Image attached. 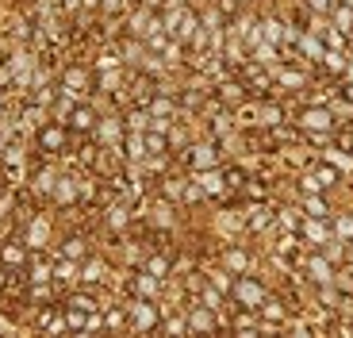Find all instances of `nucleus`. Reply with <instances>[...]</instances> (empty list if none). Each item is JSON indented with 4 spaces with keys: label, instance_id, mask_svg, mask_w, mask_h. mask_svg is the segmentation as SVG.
<instances>
[{
    "label": "nucleus",
    "instance_id": "39448f33",
    "mask_svg": "<svg viewBox=\"0 0 353 338\" xmlns=\"http://www.w3.org/2000/svg\"><path fill=\"white\" fill-rule=\"evenodd\" d=\"M123 135H127V123L123 116H115V112H104V116L97 119V127H92V139H97L100 146H123Z\"/></svg>",
    "mask_w": 353,
    "mask_h": 338
},
{
    "label": "nucleus",
    "instance_id": "2eb2a0df",
    "mask_svg": "<svg viewBox=\"0 0 353 338\" xmlns=\"http://www.w3.org/2000/svg\"><path fill=\"white\" fill-rule=\"evenodd\" d=\"M27 258H31V246H27L23 239H4V242H0V266L23 269Z\"/></svg>",
    "mask_w": 353,
    "mask_h": 338
},
{
    "label": "nucleus",
    "instance_id": "09e8293b",
    "mask_svg": "<svg viewBox=\"0 0 353 338\" xmlns=\"http://www.w3.org/2000/svg\"><path fill=\"white\" fill-rule=\"evenodd\" d=\"M334 239H342V242H353V215H334Z\"/></svg>",
    "mask_w": 353,
    "mask_h": 338
},
{
    "label": "nucleus",
    "instance_id": "ddd939ff",
    "mask_svg": "<svg viewBox=\"0 0 353 338\" xmlns=\"http://www.w3.org/2000/svg\"><path fill=\"white\" fill-rule=\"evenodd\" d=\"M97 119H100V112L88 100H81L77 108L70 112V119H65V127H70L73 135H92V127H97Z\"/></svg>",
    "mask_w": 353,
    "mask_h": 338
},
{
    "label": "nucleus",
    "instance_id": "ea45409f",
    "mask_svg": "<svg viewBox=\"0 0 353 338\" xmlns=\"http://www.w3.org/2000/svg\"><path fill=\"white\" fill-rule=\"evenodd\" d=\"M250 58H254V62H261V66H273V62H281V46H273V43H257L254 50H250Z\"/></svg>",
    "mask_w": 353,
    "mask_h": 338
},
{
    "label": "nucleus",
    "instance_id": "7c9ffc66",
    "mask_svg": "<svg viewBox=\"0 0 353 338\" xmlns=\"http://www.w3.org/2000/svg\"><path fill=\"white\" fill-rule=\"evenodd\" d=\"M323 161H327V166H334L338 173H353V154H345L342 146H330V143H327V150H323Z\"/></svg>",
    "mask_w": 353,
    "mask_h": 338
},
{
    "label": "nucleus",
    "instance_id": "a878e982",
    "mask_svg": "<svg viewBox=\"0 0 353 338\" xmlns=\"http://www.w3.org/2000/svg\"><path fill=\"white\" fill-rule=\"evenodd\" d=\"M54 204H77V177H58L54 181V192H50Z\"/></svg>",
    "mask_w": 353,
    "mask_h": 338
},
{
    "label": "nucleus",
    "instance_id": "13d9d810",
    "mask_svg": "<svg viewBox=\"0 0 353 338\" xmlns=\"http://www.w3.org/2000/svg\"><path fill=\"white\" fill-rule=\"evenodd\" d=\"M342 77H345V81H353V58L345 62V73H342Z\"/></svg>",
    "mask_w": 353,
    "mask_h": 338
},
{
    "label": "nucleus",
    "instance_id": "c85d7f7f",
    "mask_svg": "<svg viewBox=\"0 0 353 338\" xmlns=\"http://www.w3.org/2000/svg\"><path fill=\"white\" fill-rule=\"evenodd\" d=\"M123 66V54H119V46H104V50L92 58V73H104V70H119Z\"/></svg>",
    "mask_w": 353,
    "mask_h": 338
},
{
    "label": "nucleus",
    "instance_id": "f257e3e1",
    "mask_svg": "<svg viewBox=\"0 0 353 338\" xmlns=\"http://www.w3.org/2000/svg\"><path fill=\"white\" fill-rule=\"evenodd\" d=\"M35 143H39V150H43V158H58L62 150H70L73 146V131L65 123H43L35 131Z\"/></svg>",
    "mask_w": 353,
    "mask_h": 338
},
{
    "label": "nucleus",
    "instance_id": "7ed1b4c3",
    "mask_svg": "<svg viewBox=\"0 0 353 338\" xmlns=\"http://www.w3.org/2000/svg\"><path fill=\"white\" fill-rule=\"evenodd\" d=\"M239 81L246 85V92L250 97H269V89H276L273 85V73H269V66H261V62H254V58H246V62L239 66Z\"/></svg>",
    "mask_w": 353,
    "mask_h": 338
},
{
    "label": "nucleus",
    "instance_id": "aec40b11",
    "mask_svg": "<svg viewBox=\"0 0 353 338\" xmlns=\"http://www.w3.org/2000/svg\"><path fill=\"white\" fill-rule=\"evenodd\" d=\"M131 219H134V212H131V204L127 200H112L108 204V212H104V223H108V231H127L131 227Z\"/></svg>",
    "mask_w": 353,
    "mask_h": 338
},
{
    "label": "nucleus",
    "instance_id": "58836bf2",
    "mask_svg": "<svg viewBox=\"0 0 353 338\" xmlns=\"http://www.w3.org/2000/svg\"><path fill=\"white\" fill-rule=\"evenodd\" d=\"M134 0H100V16L104 19H127Z\"/></svg>",
    "mask_w": 353,
    "mask_h": 338
},
{
    "label": "nucleus",
    "instance_id": "bf43d9fd",
    "mask_svg": "<svg viewBox=\"0 0 353 338\" xmlns=\"http://www.w3.org/2000/svg\"><path fill=\"white\" fill-rule=\"evenodd\" d=\"M342 146H350V150H353V135H342Z\"/></svg>",
    "mask_w": 353,
    "mask_h": 338
},
{
    "label": "nucleus",
    "instance_id": "f704fd0d",
    "mask_svg": "<svg viewBox=\"0 0 353 338\" xmlns=\"http://www.w3.org/2000/svg\"><path fill=\"white\" fill-rule=\"evenodd\" d=\"M58 254L62 258H73V261H85V254H88V239H81V235H70V239L58 246Z\"/></svg>",
    "mask_w": 353,
    "mask_h": 338
},
{
    "label": "nucleus",
    "instance_id": "e433bc0d",
    "mask_svg": "<svg viewBox=\"0 0 353 338\" xmlns=\"http://www.w3.org/2000/svg\"><path fill=\"white\" fill-rule=\"evenodd\" d=\"M158 330H165V335H188V312H169V315H161V323H158Z\"/></svg>",
    "mask_w": 353,
    "mask_h": 338
},
{
    "label": "nucleus",
    "instance_id": "f3484780",
    "mask_svg": "<svg viewBox=\"0 0 353 338\" xmlns=\"http://www.w3.org/2000/svg\"><path fill=\"white\" fill-rule=\"evenodd\" d=\"M196 185L203 188L208 196H219V200H227V177H223V169L215 166V169H196Z\"/></svg>",
    "mask_w": 353,
    "mask_h": 338
},
{
    "label": "nucleus",
    "instance_id": "f8f14e48",
    "mask_svg": "<svg viewBox=\"0 0 353 338\" xmlns=\"http://www.w3.org/2000/svg\"><path fill=\"white\" fill-rule=\"evenodd\" d=\"M19 239H23L31 250H46V242H50V219L35 212L31 219L23 223V235H19Z\"/></svg>",
    "mask_w": 353,
    "mask_h": 338
},
{
    "label": "nucleus",
    "instance_id": "2f4dec72",
    "mask_svg": "<svg viewBox=\"0 0 353 338\" xmlns=\"http://www.w3.org/2000/svg\"><path fill=\"white\" fill-rule=\"evenodd\" d=\"M323 43H327V50H342V54H350L353 35H345V31H338L334 23H327V31H323Z\"/></svg>",
    "mask_w": 353,
    "mask_h": 338
},
{
    "label": "nucleus",
    "instance_id": "423d86ee",
    "mask_svg": "<svg viewBox=\"0 0 353 338\" xmlns=\"http://www.w3.org/2000/svg\"><path fill=\"white\" fill-rule=\"evenodd\" d=\"M181 161L192 169H215L219 166V143L215 139H208V143H188V150H181Z\"/></svg>",
    "mask_w": 353,
    "mask_h": 338
},
{
    "label": "nucleus",
    "instance_id": "f03ea898",
    "mask_svg": "<svg viewBox=\"0 0 353 338\" xmlns=\"http://www.w3.org/2000/svg\"><path fill=\"white\" fill-rule=\"evenodd\" d=\"M292 123L300 127L303 135H330L338 119H334V112H330L327 104H307L303 112H296V119H292Z\"/></svg>",
    "mask_w": 353,
    "mask_h": 338
},
{
    "label": "nucleus",
    "instance_id": "a19ab883",
    "mask_svg": "<svg viewBox=\"0 0 353 338\" xmlns=\"http://www.w3.org/2000/svg\"><path fill=\"white\" fill-rule=\"evenodd\" d=\"M330 23H334L338 31H345V35H353V8L350 4H334V8H330Z\"/></svg>",
    "mask_w": 353,
    "mask_h": 338
},
{
    "label": "nucleus",
    "instance_id": "20e7f679",
    "mask_svg": "<svg viewBox=\"0 0 353 338\" xmlns=\"http://www.w3.org/2000/svg\"><path fill=\"white\" fill-rule=\"evenodd\" d=\"M154 304H158V300L131 296V304H127V315H131V330H134V335H150V330H158L161 308H154Z\"/></svg>",
    "mask_w": 353,
    "mask_h": 338
},
{
    "label": "nucleus",
    "instance_id": "412c9836",
    "mask_svg": "<svg viewBox=\"0 0 353 338\" xmlns=\"http://www.w3.org/2000/svg\"><path fill=\"white\" fill-rule=\"evenodd\" d=\"M43 123H50V108L35 104V100H27V104L19 108V127H23V135L27 131H39Z\"/></svg>",
    "mask_w": 353,
    "mask_h": 338
},
{
    "label": "nucleus",
    "instance_id": "6ab92c4d",
    "mask_svg": "<svg viewBox=\"0 0 353 338\" xmlns=\"http://www.w3.org/2000/svg\"><path fill=\"white\" fill-rule=\"evenodd\" d=\"M108 261L104 258H88V261H81V277H77V285H85V288H97V285H104L108 281Z\"/></svg>",
    "mask_w": 353,
    "mask_h": 338
},
{
    "label": "nucleus",
    "instance_id": "49530a36",
    "mask_svg": "<svg viewBox=\"0 0 353 338\" xmlns=\"http://www.w3.org/2000/svg\"><path fill=\"white\" fill-rule=\"evenodd\" d=\"M345 62H350V58H345L342 50H327V54H323V62H319V66H323V70H327V73H338V77H342V73H345Z\"/></svg>",
    "mask_w": 353,
    "mask_h": 338
},
{
    "label": "nucleus",
    "instance_id": "c756f323",
    "mask_svg": "<svg viewBox=\"0 0 353 338\" xmlns=\"http://www.w3.org/2000/svg\"><path fill=\"white\" fill-rule=\"evenodd\" d=\"M303 215H319V219H330V200L323 192H303Z\"/></svg>",
    "mask_w": 353,
    "mask_h": 338
},
{
    "label": "nucleus",
    "instance_id": "6e6d98bb",
    "mask_svg": "<svg viewBox=\"0 0 353 338\" xmlns=\"http://www.w3.org/2000/svg\"><path fill=\"white\" fill-rule=\"evenodd\" d=\"M219 227H223V231H239V215H234V212H223V215H219Z\"/></svg>",
    "mask_w": 353,
    "mask_h": 338
},
{
    "label": "nucleus",
    "instance_id": "dca6fc26",
    "mask_svg": "<svg viewBox=\"0 0 353 338\" xmlns=\"http://www.w3.org/2000/svg\"><path fill=\"white\" fill-rule=\"evenodd\" d=\"M300 266H303V273H307L315 285L334 281V266L327 261V254H323V250H319V254H307V258H300Z\"/></svg>",
    "mask_w": 353,
    "mask_h": 338
},
{
    "label": "nucleus",
    "instance_id": "79ce46f5",
    "mask_svg": "<svg viewBox=\"0 0 353 338\" xmlns=\"http://www.w3.org/2000/svg\"><path fill=\"white\" fill-rule=\"evenodd\" d=\"M165 143H169V150H188V127L185 123H169V131H165Z\"/></svg>",
    "mask_w": 353,
    "mask_h": 338
},
{
    "label": "nucleus",
    "instance_id": "c9c22d12",
    "mask_svg": "<svg viewBox=\"0 0 353 338\" xmlns=\"http://www.w3.org/2000/svg\"><path fill=\"white\" fill-rule=\"evenodd\" d=\"M208 281H212L223 296H230V288H234V273H230L227 266H208Z\"/></svg>",
    "mask_w": 353,
    "mask_h": 338
},
{
    "label": "nucleus",
    "instance_id": "bb28decb",
    "mask_svg": "<svg viewBox=\"0 0 353 338\" xmlns=\"http://www.w3.org/2000/svg\"><path fill=\"white\" fill-rule=\"evenodd\" d=\"M119 54H123V66H139L142 58H146V43L142 39H134V35H127V39H119Z\"/></svg>",
    "mask_w": 353,
    "mask_h": 338
},
{
    "label": "nucleus",
    "instance_id": "864d4df0",
    "mask_svg": "<svg viewBox=\"0 0 353 338\" xmlns=\"http://www.w3.org/2000/svg\"><path fill=\"white\" fill-rule=\"evenodd\" d=\"M215 4H219V12H223L227 19H234V16L242 12V0H215Z\"/></svg>",
    "mask_w": 353,
    "mask_h": 338
},
{
    "label": "nucleus",
    "instance_id": "c03bdc74",
    "mask_svg": "<svg viewBox=\"0 0 353 338\" xmlns=\"http://www.w3.org/2000/svg\"><path fill=\"white\" fill-rule=\"evenodd\" d=\"M300 212H296V208H276V227H281V231H296L300 235Z\"/></svg>",
    "mask_w": 353,
    "mask_h": 338
},
{
    "label": "nucleus",
    "instance_id": "cd10ccee",
    "mask_svg": "<svg viewBox=\"0 0 353 338\" xmlns=\"http://www.w3.org/2000/svg\"><path fill=\"white\" fill-rule=\"evenodd\" d=\"M284 31H288V23H284V19H276V16H261V39H265V43L281 46V43H284Z\"/></svg>",
    "mask_w": 353,
    "mask_h": 338
},
{
    "label": "nucleus",
    "instance_id": "4c0bfd02",
    "mask_svg": "<svg viewBox=\"0 0 353 338\" xmlns=\"http://www.w3.org/2000/svg\"><path fill=\"white\" fill-rule=\"evenodd\" d=\"M223 266H227L230 273H246V269H250V254L242 246H230L227 254H223Z\"/></svg>",
    "mask_w": 353,
    "mask_h": 338
},
{
    "label": "nucleus",
    "instance_id": "5701e85b",
    "mask_svg": "<svg viewBox=\"0 0 353 338\" xmlns=\"http://www.w3.org/2000/svg\"><path fill=\"white\" fill-rule=\"evenodd\" d=\"M104 330H131L127 304H104Z\"/></svg>",
    "mask_w": 353,
    "mask_h": 338
},
{
    "label": "nucleus",
    "instance_id": "4be33fe9",
    "mask_svg": "<svg viewBox=\"0 0 353 338\" xmlns=\"http://www.w3.org/2000/svg\"><path fill=\"white\" fill-rule=\"evenodd\" d=\"M257 315H261L265 323H273V327H284V323H288V308H284L281 296H265V300L257 304Z\"/></svg>",
    "mask_w": 353,
    "mask_h": 338
},
{
    "label": "nucleus",
    "instance_id": "9d476101",
    "mask_svg": "<svg viewBox=\"0 0 353 338\" xmlns=\"http://www.w3.org/2000/svg\"><path fill=\"white\" fill-rule=\"evenodd\" d=\"M300 239L307 242V246H327L330 239H334V231H330V223L327 219H319V215H303L300 223Z\"/></svg>",
    "mask_w": 353,
    "mask_h": 338
},
{
    "label": "nucleus",
    "instance_id": "052dcab7",
    "mask_svg": "<svg viewBox=\"0 0 353 338\" xmlns=\"http://www.w3.org/2000/svg\"><path fill=\"white\" fill-rule=\"evenodd\" d=\"M246 4H254V0H242V8H246Z\"/></svg>",
    "mask_w": 353,
    "mask_h": 338
},
{
    "label": "nucleus",
    "instance_id": "a18cd8bd",
    "mask_svg": "<svg viewBox=\"0 0 353 338\" xmlns=\"http://www.w3.org/2000/svg\"><path fill=\"white\" fill-rule=\"evenodd\" d=\"M185 177H161V196L165 200H185Z\"/></svg>",
    "mask_w": 353,
    "mask_h": 338
},
{
    "label": "nucleus",
    "instance_id": "37998d69",
    "mask_svg": "<svg viewBox=\"0 0 353 338\" xmlns=\"http://www.w3.org/2000/svg\"><path fill=\"white\" fill-rule=\"evenodd\" d=\"M123 123H127V131H150V112L146 108H139L134 104L131 112L123 116Z\"/></svg>",
    "mask_w": 353,
    "mask_h": 338
},
{
    "label": "nucleus",
    "instance_id": "8fccbe9b",
    "mask_svg": "<svg viewBox=\"0 0 353 338\" xmlns=\"http://www.w3.org/2000/svg\"><path fill=\"white\" fill-rule=\"evenodd\" d=\"M169 143H165V135L161 131H146V154H165Z\"/></svg>",
    "mask_w": 353,
    "mask_h": 338
},
{
    "label": "nucleus",
    "instance_id": "393cba45",
    "mask_svg": "<svg viewBox=\"0 0 353 338\" xmlns=\"http://www.w3.org/2000/svg\"><path fill=\"white\" fill-rule=\"evenodd\" d=\"M242 215H246V227H250V231H265V227L276 219V212H273V208H265V204H250Z\"/></svg>",
    "mask_w": 353,
    "mask_h": 338
},
{
    "label": "nucleus",
    "instance_id": "b1692460",
    "mask_svg": "<svg viewBox=\"0 0 353 338\" xmlns=\"http://www.w3.org/2000/svg\"><path fill=\"white\" fill-rule=\"evenodd\" d=\"M127 85V73H123V66L119 70H104V73H97V92H108V97H115V92Z\"/></svg>",
    "mask_w": 353,
    "mask_h": 338
},
{
    "label": "nucleus",
    "instance_id": "de8ad7c7",
    "mask_svg": "<svg viewBox=\"0 0 353 338\" xmlns=\"http://www.w3.org/2000/svg\"><path fill=\"white\" fill-rule=\"evenodd\" d=\"M319 250L327 254V261H330V266H338V261H345V258H350V254H345V242H342V239H330L327 246H319Z\"/></svg>",
    "mask_w": 353,
    "mask_h": 338
},
{
    "label": "nucleus",
    "instance_id": "6e6552de",
    "mask_svg": "<svg viewBox=\"0 0 353 338\" xmlns=\"http://www.w3.org/2000/svg\"><path fill=\"white\" fill-rule=\"evenodd\" d=\"M230 296H234V304H242V308H257V304L265 300V285L261 281H254V277H234V288H230Z\"/></svg>",
    "mask_w": 353,
    "mask_h": 338
},
{
    "label": "nucleus",
    "instance_id": "5fc2aeb1",
    "mask_svg": "<svg viewBox=\"0 0 353 338\" xmlns=\"http://www.w3.org/2000/svg\"><path fill=\"white\" fill-rule=\"evenodd\" d=\"M307 8H311V12H319V16H330L334 0H307Z\"/></svg>",
    "mask_w": 353,
    "mask_h": 338
},
{
    "label": "nucleus",
    "instance_id": "473e14b6",
    "mask_svg": "<svg viewBox=\"0 0 353 338\" xmlns=\"http://www.w3.org/2000/svg\"><path fill=\"white\" fill-rule=\"evenodd\" d=\"M200 23L208 27V31H215V27H227L230 19L219 12V4H215V0H208V4H200Z\"/></svg>",
    "mask_w": 353,
    "mask_h": 338
},
{
    "label": "nucleus",
    "instance_id": "a211bd4d",
    "mask_svg": "<svg viewBox=\"0 0 353 338\" xmlns=\"http://www.w3.org/2000/svg\"><path fill=\"white\" fill-rule=\"evenodd\" d=\"M296 50H300L303 62L319 66V62H323V54H327V43H323L315 31H300V39H296Z\"/></svg>",
    "mask_w": 353,
    "mask_h": 338
},
{
    "label": "nucleus",
    "instance_id": "0eeeda50",
    "mask_svg": "<svg viewBox=\"0 0 353 338\" xmlns=\"http://www.w3.org/2000/svg\"><path fill=\"white\" fill-rule=\"evenodd\" d=\"M65 92H73L77 100H88V89H92V70L88 66H81V62H70L62 70V81H58Z\"/></svg>",
    "mask_w": 353,
    "mask_h": 338
},
{
    "label": "nucleus",
    "instance_id": "1a4fd4ad",
    "mask_svg": "<svg viewBox=\"0 0 353 338\" xmlns=\"http://www.w3.org/2000/svg\"><path fill=\"white\" fill-rule=\"evenodd\" d=\"M269 73H273V85L276 89H288V92H300L303 85H307V73L303 70H296V62H273L269 66Z\"/></svg>",
    "mask_w": 353,
    "mask_h": 338
},
{
    "label": "nucleus",
    "instance_id": "3c124183",
    "mask_svg": "<svg viewBox=\"0 0 353 338\" xmlns=\"http://www.w3.org/2000/svg\"><path fill=\"white\" fill-rule=\"evenodd\" d=\"M334 288H338V292H345V296H353V273H350V269L334 273Z\"/></svg>",
    "mask_w": 353,
    "mask_h": 338
},
{
    "label": "nucleus",
    "instance_id": "4d7b16f0",
    "mask_svg": "<svg viewBox=\"0 0 353 338\" xmlns=\"http://www.w3.org/2000/svg\"><path fill=\"white\" fill-rule=\"evenodd\" d=\"M342 92H345V100L353 104V81H345V89H342Z\"/></svg>",
    "mask_w": 353,
    "mask_h": 338
},
{
    "label": "nucleus",
    "instance_id": "72a5a7b5",
    "mask_svg": "<svg viewBox=\"0 0 353 338\" xmlns=\"http://www.w3.org/2000/svg\"><path fill=\"white\" fill-rule=\"evenodd\" d=\"M142 269L165 281V277H173V258H169V254H150V258L142 261Z\"/></svg>",
    "mask_w": 353,
    "mask_h": 338
},
{
    "label": "nucleus",
    "instance_id": "680f3d73",
    "mask_svg": "<svg viewBox=\"0 0 353 338\" xmlns=\"http://www.w3.org/2000/svg\"><path fill=\"white\" fill-rule=\"evenodd\" d=\"M342 4H350V8H353V0H342Z\"/></svg>",
    "mask_w": 353,
    "mask_h": 338
},
{
    "label": "nucleus",
    "instance_id": "4468645a",
    "mask_svg": "<svg viewBox=\"0 0 353 338\" xmlns=\"http://www.w3.org/2000/svg\"><path fill=\"white\" fill-rule=\"evenodd\" d=\"M215 97H219V104H223V108H230V112H234L239 104H246L250 92H246V85H242L239 77H223L219 85H215Z\"/></svg>",
    "mask_w": 353,
    "mask_h": 338
},
{
    "label": "nucleus",
    "instance_id": "603ef678",
    "mask_svg": "<svg viewBox=\"0 0 353 338\" xmlns=\"http://www.w3.org/2000/svg\"><path fill=\"white\" fill-rule=\"evenodd\" d=\"M203 196H208V192H203V188H200V185H196V181H192V177H188V185H185V204H200Z\"/></svg>",
    "mask_w": 353,
    "mask_h": 338
},
{
    "label": "nucleus",
    "instance_id": "9b49d317",
    "mask_svg": "<svg viewBox=\"0 0 353 338\" xmlns=\"http://www.w3.org/2000/svg\"><path fill=\"white\" fill-rule=\"evenodd\" d=\"M127 292H131V296H142V300H158V296H161V277L139 269V273L127 277Z\"/></svg>",
    "mask_w": 353,
    "mask_h": 338
}]
</instances>
